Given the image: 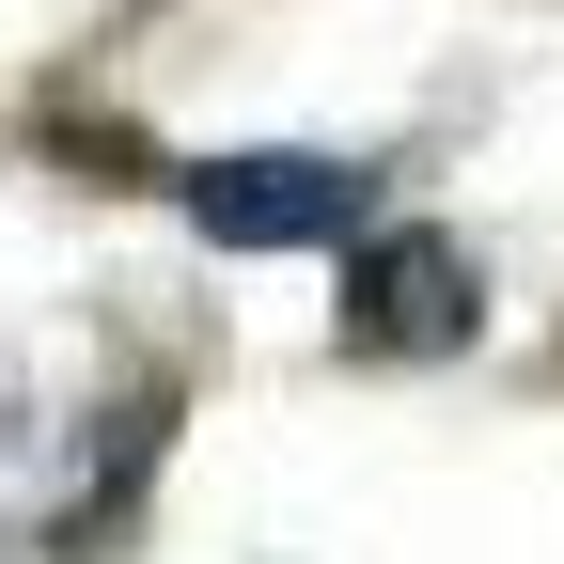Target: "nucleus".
<instances>
[{
    "label": "nucleus",
    "instance_id": "nucleus-1",
    "mask_svg": "<svg viewBox=\"0 0 564 564\" xmlns=\"http://www.w3.org/2000/svg\"><path fill=\"white\" fill-rule=\"evenodd\" d=\"M470 251L455 236H377L361 267H345V345L361 361H455L470 345Z\"/></svg>",
    "mask_w": 564,
    "mask_h": 564
},
{
    "label": "nucleus",
    "instance_id": "nucleus-2",
    "mask_svg": "<svg viewBox=\"0 0 564 564\" xmlns=\"http://www.w3.org/2000/svg\"><path fill=\"white\" fill-rule=\"evenodd\" d=\"M173 188H188V220L220 251H314V236L361 220V173H345V158H204Z\"/></svg>",
    "mask_w": 564,
    "mask_h": 564
}]
</instances>
